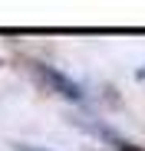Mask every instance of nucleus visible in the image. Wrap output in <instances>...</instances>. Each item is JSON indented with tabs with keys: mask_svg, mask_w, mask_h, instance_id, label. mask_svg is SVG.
Instances as JSON below:
<instances>
[{
	"mask_svg": "<svg viewBox=\"0 0 145 151\" xmlns=\"http://www.w3.org/2000/svg\"><path fill=\"white\" fill-rule=\"evenodd\" d=\"M36 69V76L50 86L56 95H63V99H69V102H83V89H79V82H72L69 76H63L59 69H53V66H43V63H36L33 66Z\"/></svg>",
	"mask_w": 145,
	"mask_h": 151,
	"instance_id": "f257e3e1",
	"label": "nucleus"
},
{
	"mask_svg": "<svg viewBox=\"0 0 145 151\" xmlns=\"http://www.w3.org/2000/svg\"><path fill=\"white\" fill-rule=\"evenodd\" d=\"M17 151H50V148H36V145H17Z\"/></svg>",
	"mask_w": 145,
	"mask_h": 151,
	"instance_id": "f03ea898",
	"label": "nucleus"
}]
</instances>
